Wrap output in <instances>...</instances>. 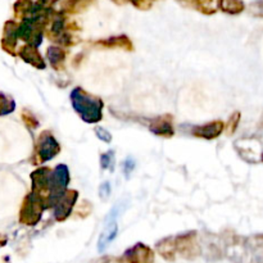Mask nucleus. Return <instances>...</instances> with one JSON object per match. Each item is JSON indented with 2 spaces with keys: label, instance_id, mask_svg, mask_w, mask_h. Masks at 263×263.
<instances>
[{
  "label": "nucleus",
  "instance_id": "nucleus-1",
  "mask_svg": "<svg viewBox=\"0 0 263 263\" xmlns=\"http://www.w3.org/2000/svg\"><path fill=\"white\" fill-rule=\"evenodd\" d=\"M69 99H71L72 108L85 124H98L103 120L104 102L100 98L77 86L71 91Z\"/></svg>",
  "mask_w": 263,
  "mask_h": 263
},
{
  "label": "nucleus",
  "instance_id": "nucleus-2",
  "mask_svg": "<svg viewBox=\"0 0 263 263\" xmlns=\"http://www.w3.org/2000/svg\"><path fill=\"white\" fill-rule=\"evenodd\" d=\"M59 153H61V144L58 142V140L54 137V135L50 131H43L37 137L34 155L30 161L35 166H39V164L52 161L53 158H56Z\"/></svg>",
  "mask_w": 263,
  "mask_h": 263
},
{
  "label": "nucleus",
  "instance_id": "nucleus-3",
  "mask_svg": "<svg viewBox=\"0 0 263 263\" xmlns=\"http://www.w3.org/2000/svg\"><path fill=\"white\" fill-rule=\"evenodd\" d=\"M127 207V201L121 200L116 203L113 205V208L111 209V212L108 213L107 218H105L104 222V229L100 232L99 240H98V252H104L108 245L111 244L116 238H117L118 234V223L117 220L118 217L121 216L122 212L126 209Z\"/></svg>",
  "mask_w": 263,
  "mask_h": 263
},
{
  "label": "nucleus",
  "instance_id": "nucleus-4",
  "mask_svg": "<svg viewBox=\"0 0 263 263\" xmlns=\"http://www.w3.org/2000/svg\"><path fill=\"white\" fill-rule=\"evenodd\" d=\"M45 205L40 197H37L35 193L30 192L22 201L21 209H19V222L25 226H36L41 221Z\"/></svg>",
  "mask_w": 263,
  "mask_h": 263
},
{
  "label": "nucleus",
  "instance_id": "nucleus-5",
  "mask_svg": "<svg viewBox=\"0 0 263 263\" xmlns=\"http://www.w3.org/2000/svg\"><path fill=\"white\" fill-rule=\"evenodd\" d=\"M176 254H180L185 260H195L201 253V248L198 242V232L188 231L174 236Z\"/></svg>",
  "mask_w": 263,
  "mask_h": 263
},
{
  "label": "nucleus",
  "instance_id": "nucleus-6",
  "mask_svg": "<svg viewBox=\"0 0 263 263\" xmlns=\"http://www.w3.org/2000/svg\"><path fill=\"white\" fill-rule=\"evenodd\" d=\"M30 177H31V192L40 197L45 205L52 190V168L45 166L36 168Z\"/></svg>",
  "mask_w": 263,
  "mask_h": 263
},
{
  "label": "nucleus",
  "instance_id": "nucleus-7",
  "mask_svg": "<svg viewBox=\"0 0 263 263\" xmlns=\"http://www.w3.org/2000/svg\"><path fill=\"white\" fill-rule=\"evenodd\" d=\"M235 149L239 155L248 163L256 164L262 159V145L260 140L254 137H244L238 140L235 142Z\"/></svg>",
  "mask_w": 263,
  "mask_h": 263
},
{
  "label": "nucleus",
  "instance_id": "nucleus-8",
  "mask_svg": "<svg viewBox=\"0 0 263 263\" xmlns=\"http://www.w3.org/2000/svg\"><path fill=\"white\" fill-rule=\"evenodd\" d=\"M78 199V192L73 189H67L61 198L58 199V201L56 203V205L53 207V216L54 220L58 222H63L71 216L72 210L74 209V205L77 203Z\"/></svg>",
  "mask_w": 263,
  "mask_h": 263
},
{
  "label": "nucleus",
  "instance_id": "nucleus-9",
  "mask_svg": "<svg viewBox=\"0 0 263 263\" xmlns=\"http://www.w3.org/2000/svg\"><path fill=\"white\" fill-rule=\"evenodd\" d=\"M154 251L144 243H136L122 254V263H154Z\"/></svg>",
  "mask_w": 263,
  "mask_h": 263
},
{
  "label": "nucleus",
  "instance_id": "nucleus-10",
  "mask_svg": "<svg viewBox=\"0 0 263 263\" xmlns=\"http://www.w3.org/2000/svg\"><path fill=\"white\" fill-rule=\"evenodd\" d=\"M149 131L159 137L170 139L175 135L174 117L171 115L157 116V117L149 120Z\"/></svg>",
  "mask_w": 263,
  "mask_h": 263
},
{
  "label": "nucleus",
  "instance_id": "nucleus-11",
  "mask_svg": "<svg viewBox=\"0 0 263 263\" xmlns=\"http://www.w3.org/2000/svg\"><path fill=\"white\" fill-rule=\"evenodd\" d=\"M223 130H225V122L221 120H216V121H210L208 124L192 127V135L198 139L213 140L220 136Z\"/></svg>",
  "mask_w": 263,
  "mask_h": 263
},
{
  "label": "nucleus",
  "instance_id": "nucleus-12",
  "mask_svg": "<svg viewBox=\"0 0 263 263\" xmlns=\"http://www.w3.org/2000/svg\"><path fill=\"white\" fill-rule=\"evenodd\" d=\"M17 54H18V57L22 59V61H23V62L27 63V65H30V66H32L34 68L40 69V71L47 68V62L44 61L43 56L40 54L39 48L37 47L26 44V45H23L22 48H19Z\"/></svg>",
  "mask_w": 263,
  "mask_h": 263
},
{
  "label": "nucleus",
  "instance_id": "nucleus-13",
  "mask_svg": "<svg viewBox=\"0 0 263 263\" xmlns=\"http://www.w3.org/2000/svg\"><path fill=\"white\" fill-rule=\"evenodd\" d=\"M94 47L102 48V49H122L125 52H133V44L127 35H118L108 39L96 40Z\"/></svg>",
  "mask_w": 263,
  "mask_h": 263
},
{
  "label": "nucleus",
  "instance_id": "nucleus-14",
  "mask_svg": "<svg viewBox=\"0 0 263 263\" xmlns=\"http://www.w3.org/2000/svg\"><path fill=\"white\" fill-rule=\"evenodd\" d=\"M17 25L14 21H8L4 26V35L3 40H1V47L6 53H9L12 56H16V48L17 41H18V36H17Z\"/></svg>",
  "mask_w": 263,
  "mask_h": 263
},
{
  "label": "nucleus",
  "instance_id": "nucleus-15",
  "mask_svg": "<svg viewBox=\"0 0 263 263\" xmlns=\"http://www.w3.org/2000/svg\"><path fill=\"white\" fill-rule=\"evenodd\" d=\"M181 5L198 10L205 16H210L218 10L220 0H177Z\"/></svg>",
  "mask_w": 263,
  "mask_h": 263
},
{
  "label": "nucleus",
  "instance_id": "nucleus-16",
  "mask_svg": "<svg viewBox=\"0 0 263 263\" xmlns=\"http://www.w3.org/2000/svg\"><path fill=\"white\" fill-rule=\"evenodd\" d=\"M68 53L63 49L62 47L52 45L47 49V59L49 61V65L54 71L62 72L65 71L66 59H67Z\"/></svg>",
  "mask_w": 263,
  "mask_h": 263
},
{
  "label": "nucleus",
  "instance_id": "nucleus-17",
  "mask_svg": "<svg viewBox=\"0 0 263 263\" xmlns=\"http://www.w3.org/2000/svg\"><path fill=\"white\" fill-rule=\"evenodd\" d=\"M155 249L159 253L162 258H164L168 262H174L176 260V249H175L174 236H167L155 244Z\"/></svg>",
  "mask_w": 263,
  "mask_h": 263
},
{
  "label": "nucleus",
  "instance_id": "nucleus-18",
  "mask_svg": "<svg viewBox=\"0 0 263 263\" xmlns=\"http://www.w3.org/2000/svg\"><path fill=\"white\" fill-rule=\"evenodd\" d=\"M218 9L227 14H239L245 9V4L243 0H220L218 3Z\"/></svg>",
  "mask_w": 263,
  "mask_h": 263
},
{
  "label": "nucleus",
  "instance_id": "nucleus-19",
  "mask_svg": "<svg viewBox=\"0 0 263 263\" xmlns=\"http://www.w3.org/2000/svg\"><path fill=\"white\" fill-rule=\"evenodd\" d=\"M16 109V103L12 98L0 93V116L10 115Z\"/></svg>",
  "mask_w": 263,
  "mask_h": 263
},
{
  "label": "nucleus",
  "instance_id": "nucleus-20",
  "mask_svg": "<svg viewBox=\"0 0 263 263\" xmlns=\"http://www.w3.org/2000/svg\"><path fill=\"white\" fill-rule=\"evenodd\" d=\"M116 166V155L113 150H109L107 153H103L100 155V167L102 170H109L111 172L115 171Z\"/></svg>",
  "mask_w": 263,
  "mask_h": 263
},
{
  "label": "nucleus",
  "instance_id": "nucleus-21",
  "mask_svg": "<svg viewBox=\"0 0 263 263\" xmlns=\"http://www.w3.org/2000/svg\"><path fill=\"white\" fill-rule=\"evenodd\" d=\"M240 118H242V115H240V112H234L231 116H230L229 121L225 124V129H226L227 135H232V133L235 132L236 129L239 127V124H240Z\"/></svg>",
  "mask_w": 263,
  "mask_h": 263
},
{
  "label": "nucleus",
  "instance_id": "nucleus-22",
  "mask_svg": "<svg viewBox=\"0 0 263 263\" xmlns=\"http://www.w3.org/2000/svg\"><path fill=\"white\" fill-rule=\"evenodd\" d=\"M22 120H23V122H25V125L27 126L28 130L34 131L36 130L37 127L40 126V122H39V120L36 118V116L30 111L22 112Z\"/></svg>",
  "mask_w": 263,
  "mask_h": 263
},
{
  "label": "nucleus",
  "instance_id": "nucleus-23",
  "mask_svg": "<svg viewBox=\"0 0 263 263\" xmlns=\"http://www.w3.org/2000/svg\"><path fill=\"white\" fill-rule=\"evenodd\" d=\"M94 132H95L96 137L99 140H102L103 142H105V144H109V142H112V133L109 132L108 130H105L104 127H100V126H96L95 129H94Z\"/></svg>",
  "mask_w": 263,
  "mask_h": 263
},
{
  "label": "nucleus",
  "instance_id": "nucleus-24",
  "mask_svg": "<svg viewBox=\"0 0 263 263\" xmlns=\"http://www.w3.org/2000/svg\"><path fill=\"white\" fill-rule=\"evenodd\" d=\"M249 12H251L254 17H261V18H263V0H257V1L252 3L251 6H249Z\"/></svg>",
  "mask_w": 263,
  "mask_h": 263
},
{
  "label": "nucleus",
  "instance_id": "nucleus-25",
  "mask_svg": "<svg viewBox=\"0 0 263 263\" xmlns=\"http://www.w3.org/2000/svg\"><path fill=\"white\" fill-rule=\"evenodd\" d=\"M91 203H89L87 200H84L80 204V207L76 209V214H78L80 217H87L91 213Z\"/></svg>",
  "mask_w": 263,
  "mask_h": 263
},
{
  "label": "nucleus",
  "instance_id": "nucleus-26",
  "mask_svg": "<svg viewBox=\"0 0 263 263\" xmlns=\"http://www.w3.org/2000/svg\"><path fill=\"white\" fill-rule=\"evenodd\" d=\"M130 1L135 8L140 10H148L153 5V0H130Z\"/></svg>",
  "mask_w": 263,
  "mask_h": 263
},
{
  "label": "nucleus",
  "instance_id": "nucleus-27",
  "mask_svg": "<svg viewBox=\"0 0 263 263\" xmlns=\"http://www.w3.org/2000/svg\"><path fill=\"white\" fill-rule=\"evenodd\" d=\"M122 170H124V174L125 176H126V179H129L130 175L132 174V171L135 170V161H133L132 158H127L126 161L124 162V164H122Z\"/></svg>",
  "mask_w": 263,
  "mask_h": 263
},
{
  "label": "nucleus",
  "instance_id": "nucleus-28",
  "mask_svg": "<svg viewBox=\"0 0 263 263\" xmlns=\"http://www.w3.org/2000/svg\"><path fill=\"white\" fill-rule=\"evenodd\" d=\"M111 192H112V188H111V184H109L108 181H104L103 184H100V186H99L100 198L107 199L109 195H111Z\"/></svg>",
  "mask_w": 263,
  "mask_h": 263
},
{
  "label": "nucleus",
  "instance_id": "nucleus-29",
  "mask_svg": "<svg viewBox=\"0 0 263 263\" xmlns=\"http://www.w3.org/2000/svg\"><path fill=\"white\" fill-rule=\"evenodd\" d=\"M93 263H122V261H121V258L109 257V256H105V257H102L100 260L94 261Z\"/></svg>",
  "mask_w": 263,
  "mask_h": 263
},
{
  "label": "nucleus",
  "instance_id": "nucleus-30",
  "mask_svg": "<svg viewBox=\"0 0 263 263\" xmlns=\"http://www.w3.org/2000/svg\"><path fill=\"white\" fill-rule=\"evenodd\" d=\"M113 3L118 4V5H124V4L127 3V0H112Z\"/></svg>",
  "mask_w": 263,
  "mask_h": 263
},
{
  "label": "nucleus",
  "instance_id": "nucleus-31",
  "mask_svg": "<svg viewBox=\"0 0 263 263\" xmlns=\"http://www.w3.org/2000/svg\"><path fill=\"white\" fill-rule=\"evenodd\" d=\"M5 243H6V239L4 238V236H0V247H3Z\"/></svg>",
  "mask_w": 263,
  "mask_h": 263
},
{
  "label": "nucleus",
  "instance_id": "nucleus-32",
  "mask_svg": "<svg viewBox=\"0 0 263 263\" xmlns=\"http://www.w3.org/2000/svg\"><path fill=\"white\" fill-rule=\"evenodd\" d=\"M261 161H262V162H263V153H262V159H261Z\"/></svg>",
  "mask_w": 263,
  "mask_h": 263
},
{
  "label": "nucleus",
  "instance_id": "nucleus-33",
  "mask_svg": "<svg viewBox=\"0 0 263 263\" xmlns=\"http://www.w3.org/2000/svg\"><path fill=\"white\" fill-rule=\"evenodd\" d=\"M153 1H154V0H153Z\"/></svg>",
  "mask_w": 263,
  "mask_h": 263
},
{
  "label": "nucleus",
  "instance_id": "nucleus-34",
  "mask_svg": "<svg viewBox=\"0 0 263 263\" xmlns=\"http://www.w3.org/2000/svg\"><path fill=\"white\" fill-rule=\"evenodd\" d=\"M262 122H263V121H262Z\"/></svg>",
  "mask_w": 263,
  "mask_h": 263
}]
</instances>
